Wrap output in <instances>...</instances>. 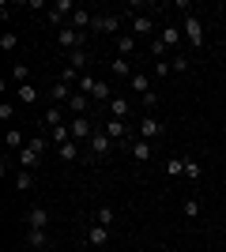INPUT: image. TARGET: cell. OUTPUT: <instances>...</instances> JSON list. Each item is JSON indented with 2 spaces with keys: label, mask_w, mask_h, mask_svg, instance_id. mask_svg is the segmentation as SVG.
<instances>
[{
  "label": "cell",
  "mask_w": 226,
  "mask_h": 252,
  "mask_svg": "<svg viewBox=\"0 0 226 252\" xmlns=\"http://www.w3.org/2000/svg\"><path fill=\"white\" fill-rule=\"evenodd\" d=\"M87 105H91V98H87V94H72V102H68V109H72L75 117H87Z\"/></svg>",
  "instance_id": "obj_22"
},
{
  "label": "cell",
  "mask_w": 226,
  "mask_h": 252,
  "mask_svg": "<svg viewBox=\"0 0 226 252\" xmlns=\"http://www.w3.org/2000/svg\"><path fill=\"white\" fill-rule=\"evenodd\" d=\"M109 117L125 121V117H129V98H109Z\"/></svg>",
  "instance_id": "obj_20"
},
{
  "label": "cell",
  "mask_w": 226,
  "mask_h": 252,
  "mask_svg": "<svg viewBox=\"0 0 226 252\" xmlns=\"http://www.w3.org/2000/svg\"><path fill=\"white\" fill-rule=\"evenodd\" d=\"M15 94H19V102H38V87H34V83H23Z\"/></svg>",
  "instance_id": "obj_26"
},
{
  "label": "cell",
  "mask_w": 226,
  "mask_h": 252,
  "mask_svg": "<svg viewBox=\"0 0 226 252\" xmlns=\"http://www.w3.org/2000/svg\"><path fill=\"white\" fill-rule=\"evenodd\" d=\"M155 75H159V79H166V75H173V68L166 61H159V68H155Z\"/></svg>",
  "instance_id": "obj_38"
},
{
  "label": "cell",
  "mask_w": 226,
  "mask_h": 252,
  "mask_svg": "<svg viewBox=\"0 0 226 252\" xmlns=\"http://www.w3.org/2000/svg\"><path fill=\"white\" fill-rule=\"evenodd\" d=\"M109 151H113V139H109L106 132H102V128H98L95 136H91V155H95V158H106Z\"/></svg>",
  "instance_id": "obj_5"
},
{
  "label": "cell",
  "mask_w": 226,
  "mask_h": 252,
  "mask_svg": "<svg viewBox=\"0 0 226 252\" xmlns=\"http://www.w3.org/2000/svg\"><path fill=\"white\" fill-rule=\"evenodd\" d=\"M117 27H121V15H95V23H91L95 34H113Z\"/></svg>",
  "instance_id": "obj_7"
},
{
  "label": "cell",
  "mask_w": 226,
  "mask_h": 252,
  "mask_svg": "<svg viewBox=\"0 0 226 252\" xmlns=\"http://www.w3.org/2000/svg\"><path fill=\"white\" fill-rule=\"evenodd\" d=\"M109 72H117V75H129L132 68H129V61H125V57H113V61H109Z\"/></svg>",
  "instance_id": "obj_30"
},
{
  "label": "cell",
  "mask_w": 226,
  "mask_h": 252,
  "mask_svg": "<svg viewBox=\"0 0 226 252\" xmlns=\"http://www.w3.org/2000/svg\"><path fill=\"white\" fill-rule=\"evenodd\" d=\"M68 128H72V139H91L98 132L95 125H91V117H72L68 121Z\"/></svg>",
  "instance_id": "obj_4"
},
{
  "label": "cell",
  "mask_w": 226,
  "mask_h": 252,
  "mask_svg": "<svg viewBox=\"0 0 226 252\" xmlns=\"http://www.w3.org/2000/svg\"><path fill=\"white\" fill-rule=\"evenodd\" d=\"M61 151V162H79V147H75V139H68L65 147H57Z\"/></svg>",
  "instance_id": "obj_23"
},
{
  "label": "cell",
  "mask_w": 226,
  "mask_h": 252,
  "mask_svg": "<svg viewBox=\"0 0 226 252\" xmlns=\"http://www.w3.org/2000/svg\"><path fill=\"white\" fill-rule=\"evenodd\" d=\"M49 98H53V105H65V102H72V91H68V83H61V79H57V83L49 87Z\"/></svg>",
  "instance_id": "obj_14"
},
{
  "label": "cell",
  "mask_w": 226,
  "mask_h": 252,
  "mask_svg": "<svg viewBox=\"0 0 226 252\" xmlns=\"http://www.w3.org/2000/svg\"><path fill=\"white\" fill-rule=\"evenodd\" d=\"M91 98H98V102H109V98H113V91H109V83H106V79H98V83H95Z\"/></svg>",
  "instance_id": "obj_24"
},
{
  "label": "cell",
  "mask_w": 226,
  "mask_h": 252,
  "mask_svg": "<svg viewBox=\"0 0 226 252\" xmlns=\"http://www.w3.org/2000/svg\"><path fill=\"white\" fill-rule=\"evenodd\" d=\"M31 185H34V173H31V169H19V173H15V189H23V192H27Z\"/></svg>",
  "instance_id": "obj_28"
},
{
  "label": "cell",
  "mask_w": 226,
  "mask_h": 252,
  "mask_svg": "<svg viewBox=\"0 0 226 252\" xmlns=\"http://www.w3.org/2000/svg\"><path fill=\"white\" fill-rule=\"evenodd\" d=\"M27 241H31L34 249H45V245H49V233L45 230H27Z\"/></svg>",
  "instance_id": "obj_25"
},
{
  "label": "cell",
  "mask_w": 226,
  "mask_h": 252,
  "mask_svg": "<svg viewBox=\"0 0 226 252\" xmlns=\"http://www.w3.org/2000/svg\"><path fill=\"white\" fill-rule=\"evenodd\" d=\"M185 215H189V219H200V200H196V196L185 200Z\"/></svg>",
  "instance_id": "obj_34"
},
{
  "label": "cell",
  "mask_w": 226,
  "mask_h": 252,
  "mask_svg": "<svg viewBox=\"0 0 226 252\" xmlns=\"http://www.w3.org/2000/svg\"><path fill=\"white\" fill-rule=\"evenodd\" d=\"M166 53H170V45L162 42V38H155V42H151V57H155V61H162Z\"/></svg>",
  "instance_id": "obj_33"
},
{
  "label": "cell",
  "mask_w": 226,
  "mask_h": 252,
  "mask_svg": "<svg viewBox=\"0 0 226 252\" xmlns=\"http://www.w3.org/2000/svg\"><path fill=\"white\" fill-rule=\"evenodd\" d=\"M170 68H173V72H189V57H181V53H177V57L170 61Z\"/></svg>",
  "instance_id": "obj_36"
},
{
  "label": "cell",
  "mask_w": 226,
  "mask_h": 252,
  "mask_svg": "<svg viewBox=\"0 0 226 252\" xmlns=\"http://www.w3.org/2000/svg\"><path fill=\"white\" fill-rule=\"evenodd\" d=\"M162 132H166V125H162V121H155V117H143V121H140V128H136V136H140V139H147V143H151V139H159Z\"/></svg>",
  "instance_id": "obj_3"
},
{
  "label": "cell",
  "mask_w": 226,
  "mask_h": 252,
  "mask_svg": "<svg viewBox=\"0 0 226 252\" xmlns=\"http://www.w3.org/2000/svg\"><path fill=\"white\" fill-rule=\"evenodd\" d=\"M87 241L95 245V249L109 245V226H91V230H87Z\"/></svg>",
  "instance_id": "obj_13"
},
{
  "label": "cell",
  "mask_w": 226,
  "mask_h": 252,
  "mask_svg": "<svg viewBox=\"0 0 226 252\" xmlns=\"http://www.w3.org/2000/svg\"><path fill=\"white\" fill-rule=\"evenodd\" d=\"M155 31V19L151 15H132V38H147Z\"/></svg>",
  "instance_id": "obj_10"
},
{
  "label": "cell",
  "mask_w": 226,
  "mask_h": 252,
  "mask_svg": "<svg viewBox=\"0 0 226 252\" xmlns=\"http://www.w3.org/2000/svg\"><path fill=\"white\" fill-rule=\"evenodd\" d=\"M11 117H15V105H11V102H0V121H11Z\"/></svg>",
  "instance_id": "obj_37"
},
{
  "label": "cell",
  "mask_w": 226,
  "mask_h": 252,
  "mask_svg": "<svg viewBox=\"0 0 226 252\" xmlns=\"http://www.w3.org/2000/svg\"><path fill=\"white\" fill-rule=\"evenodd\" d=\"M45 128H49V132H53V128H61L65 125V109H61V105H49V109H45V121H42Z\"/></svg>",
  "instance_id": "obj_15"
},
{
  "label": "cell",
  "mask_w": 226,
  "mask_h": 252,
  "mask_svg": "<svg viewBox=\"0 0 226 252\" xmlns=\"http://www.w3.org/2000/svg\"><path fill=\"white\" fill-rule=\"evenodd\" d=\"M129 83H132V91H136L140 98L155 91V87H151V75H147V72H132V75H129Z\"/></svg>",
  "instance_id": "obj_11"
},
{
  "label": "cell",
  "mask_w": 226,
  "mask_h": 252,
  "mask_svg": "<svg viewBox=\"0 0 226 252\" xmlns=\"http://www.w3.org/2000/svg\"><path fill=\"white\" fill-rule=\"evenodd\" d=\"M8 147H15V151H23V147H27V139H23V132H8Z\"/></svg>",
  "instance_id": "obj_35"
},
{
  "label": "cell",
  "mask_w": 226,
  "mask_h": 252,
  "mask_svg": "<svg viewBox=\"0 0 226 252\" xmlns=\"http://www.w3.org/2000/svg\"><path fill=\"white\" fill-rule=\"evenodd\" d=\"M162 42L170 45V49H177V45H181V27H162V34H159Z\"/></svg>",
  "instance_id": "obj_19"
},
{
  "label": "cell",
  "mask_w": 226,
  "mask_h": 252,
  "mask_svg": "<svg viewBox=\"0 0 226 252\" xmlns=\"http://www.w3.org/2000/svg\"><path fill=\"white\" fill-rule=\"evenodd\" d=\"M113 219H117V211L109 207V203H102V207L95 211V226H113Z\"/></svg>",
  "instance_id": "obj_17"
},
{
  "label": "cell",
  "mask_w": 226,
  "mask_h": 252,
  "mask_svg": "<svg viewBox=\"0 0 226 252\" xmlns=\"http://www.w3.org/2000/svg\"><path fill=\"white\" fill-rule=\"evenodd\" d=\"M132 53H136V38H132V34H121V38H117V57L129 61Z\"/></svg>",
  "instance_id": "obj_18"
},
{
  "label": "cell",
  "mask_w": 226,
  "mask_h": 252,
  "mask_svg": "<svg viewBox=\"0 0 226 252\" xmlns=\"http://www.w3.org/2000/svg\"><path fill=\"white\" fill-rule=\"evenodd\" d=\"M91 23H95V15H91V11L75 8V15H72V23H68V27H75L79 34H87V27H91Z\"/></svg>",
  "instance_id": "obj_16"
},
{
  "label": "cell",
  "mask_w": 226,
  "mask_h": 252,
  "mask_svg": "<svg viewBox=\"0 0 226 252\" xmlns=\"http://www.w3.org/2000/svg\"><path fill=\"white\" fill-rule=\"evenodd\" d=\"M11 79H15V83H31V68H27V64H15V68H11Z\"/></svg>",
  "instance_id": "obj_27"
},
{
  "label": "cell",
  "mask_w": 226,
  "mask_h": 252,
  "mask_svg": "<svg viewBox=\"0 0 226 252\" xmlns=\"http://www.w3.org/2000/svg\"><path fill=\"white\" fill-rule=\"evenodd\" d=\"M27 226H31V230H45V226H49V211H45L42 203L31 207V211H27Z\"/></svg>",
  "instance_id": "obj_8"
},
{
  "label": "cell",
  "mask_w": 226,
  "mask_h": 252,
  "mask_svg": "<svg viewBox=\"0 0 226 252\" xmlns=\"http://www.w3.org/2000/svg\"><path fill=\"white\" fill-rule=\"evenodd\" d=\"M87 61H91V57H87V49H72V53H68V68H75V72H83Z\"/></svg>",
  "instance_id": "obj_21"
},
{
  "label": "cell",
  "mask_w": 226,
  "mask_h": 252,
  "mask_svg": "<svg viewBox=\"0 0 226 252\" xmlns=\"http://www.w3.org/2000/svg\"><path fill=\"white\" fill-rule=\"evenodd\" d=\"M102 132H106V136L113 139V143H121V139H129V125H125V121H117V117H109L106 125H102Z\"/></svg>",
  "instance_id": "obj_6"
},
{
  "label": "cell",
  "mask_w": 226,
  "mask_h": 252,
  "mask_svg": "<svg viewBox=\"0 0 226 252\" xmlns=\"http://www.w3.org/2000/svg\"><path fill=\"white\" fill-rule=\"evenodd\" d=\"M129 151H132V158H136V162H151V155H155L147 139H132V143H129Z\"/></svg>",
  "instance_id": "obj_12"
},
{
  "label": "cell",
  "mask_w": 226,
  "mask_h": 252,
  "mask_svg": "<svg viewBox=\"0 0 226 252\" xmlns=\"http://www.w3.org/2000/svg\"><path fill=\"white\" fill-rule=\"evenodd\" d=\"M57 42H61V49H65V53H72V49H83L87 34H79L75 27H61V34H57Z\"/></svg>",
  "instance_id": "obj_2"
},
{
  "label": "cell",
  "mask_w": 226,
  "mask_h": 252,
  "mask_svg": "<svg viewBox=\"0 0 226 252\" xmlns=\"http://www.w3.org/2000/svg\"><path fill=\"white\" fill-rule=\"evenodd\" d=\"M185 177H189V181H200V177H204L200 162H193V158H189V162H185Z\"/></svg>",
  "instance_id": "obj_29"
},
{
  "label": "cell",
  "mask_w": 226,
  "mask_h": 252,
  "mask_svg": "<svg viewBox=\"0 0 226 252\" xmlns=\"http://www.w3.org/2000/svg\"><path fill=\"white\" fill-rule=\"evenodd\" d=\"M166 173H170V177H181L185 173V158H170V162H166Z\"/></svg>",
  "instance_id": "obj_31"
},
{
  "label": "cell",
  "mask_w": 226,
  "mask_h": 252,
  "mask_svg": "<svg viewBox=\"0 0 226 252\" xmlns=\"http://www.w3.org/2000/svg\"><path fill=\"white\" fill-rule=\"evenodd\" d=\"M15 45H19V38H15L11 31H4V34H0V49H4V53H11Z\"/></svg>",
  "instance_id": "obj_32"
},
{
  "label": "cell",
  "mask_w": 226,
  "mask_h": 252,
  "mask_svg": "<svg viewBox=\"0 0 226 252\" xmlns=\"http://www.w3.org/2000/svg\"><path fill=\"white\" fill-rule=\"evenodd\" d=\"M15 162H19V169H34V166H42V151H34L31 143H27V147L19 151V158H15Z\"/></svg>",
  "instance_id": "obj_9"
},
{
  "label": "cell",
  "mask_w": 226,
  "mask_h": 252,
  "mask_svg": "<svg viewBox=\"0 0 226 252\" xmlns=\"http://www.w3.org/2000/svg\"><path fill=\"white\" fill-rule=\"evenodd\" d=\"M181 38L193 45V49H200V45H204V23H200V15H196V11H189V15H185V23H181Z\"/></svg>",
  "instance_id": "obj_1"
}]
</instances>
